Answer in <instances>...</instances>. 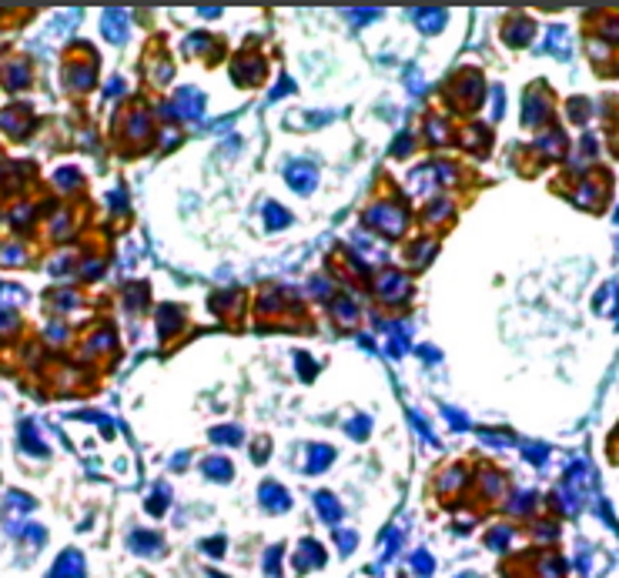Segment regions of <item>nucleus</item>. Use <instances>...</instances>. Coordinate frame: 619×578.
I'll return each mask as SVG.
<instances>
[{"label": "nucleus", "instance_id": "f03ea898", "mask_svg": "<svg viewBox=\"0 0 619 578\" xmlns=\"http://www.w3.org/2000/svg\"><path fill=\"white\" fill-rule=\"evenodd\" d=\"M415 568L425 575V572H432V558H425V555H415Z\"/></svg>", "mask_w": 619, "mask_h": 578}, {"label": "nucleus", "instance_id": "f257e3e1", "mask_svg": "<svg viewBox=\"0 0 619 578\" xmlns=\"http://www.w3.org/2000/svg\"><path fill=\"white\" fill-rule=\"evenodd\" d=\"M261 502L268 505V508H275V511L288 508V498H284L282 492H278V485H265V492H261Z\"/></svg>", "mask_w": 619, "mask_h": 578}]
</instances>
